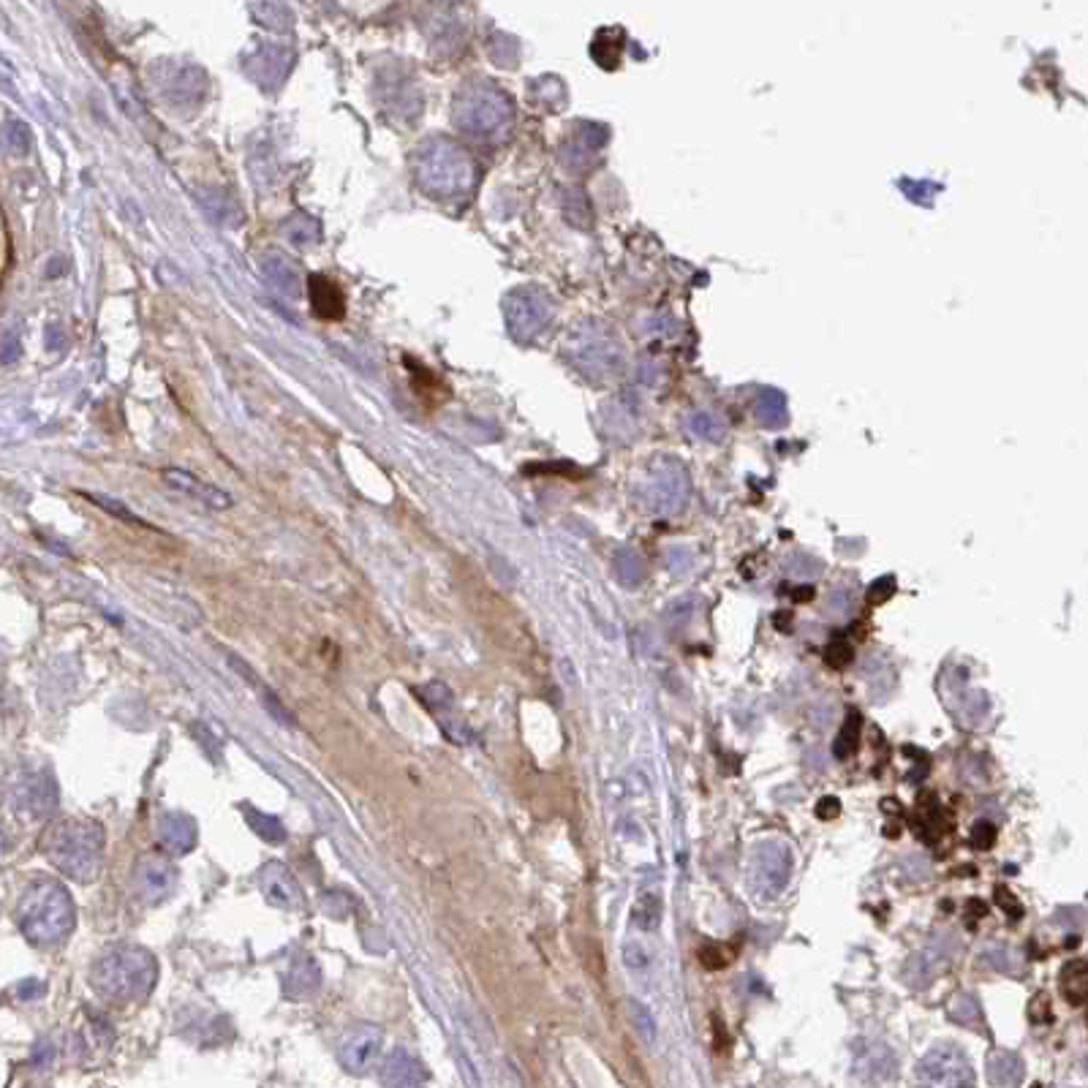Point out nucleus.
<instances>
[{"label": "nucleus", "instance_id": "f257e3e1", "mask_svg": "<svg viewBox=\"0 0 1088 1088\" xmlns=\"http://www.w3.org/2000/svg\"><path fill=\"white\" fill-rule=\"evenodd\" d=\"M17 923L25 939L36 947H49L66 939L77 923V909L71 895L58 879H33L22 890L17 904Z\"/></svg>", "mask_w": 1088, "mask_h": 1088}, {"label": "nucleus", "instance_id": "f03ea898", "mask_svg": "<svg viewBox=\"0 0 1088 1088\" xmlns=\"http://www.w3.org/2000/svg\"><path fill=\"white\" fill-rule=\"evenodd\" d=\"M156 958L136 944H117L90 969V985L104 1001L134 1004L156 988Z\"/></svg>", "mask_w": 1088, "mask_h": 1088}, {"label": "nucleus", "instance_id": "7ed1b4c3", "mask_svg": "<svg viewBox=\"0 0 1088 1088\" xmlns=\"http://www.w3.org/2000/svg\"><path fill=\"white\" fill-rule=\"evenodd\" d=\"M41 849L63 876L93 882L104 868V827L93 819L71 816L49 827Z\"/></svg>", "mask_w": 1088, "mask_h": 1088}, {"label": "nucleus", "instance_id": "20e7f679", "mask_svg": "<svg viewBox=\"0 0 1088 1088\" xmlns=\"http://www.w3.org/2000/svg\"><path fill=\"white\" fill-rule=\"evenodd\" d=\"M917 1088H977L972 1061L958 1045H936L917 1064Z\"/></svg>", "mask_w": 1088, "mask_h": 1088}, {"label": "nucleus", "instance_id": "39448f33", "mask_svg": "<svg viewBox=\"0 0 1088 1088\" xmlns=\"http://www.w3.org/2000/svg\"><path fill=\"white\" fill-rule=\"evenodd\" d=\"M131 882H134V893L145 904H161V901H166L169 895L175 893L177 871L169 857L153 855L150 852V855H142L136 860Z\"/></svg>", "mask_w": 1088, "mask_h": 1088}, {"label": "nucleus", "instance_id": "423d86ee", "mask_svg": "<svg viewBox=\"0 0 1088 1088\" xmlns=\"http://www.w3.org/2000/svg\"><path fill=\"white\" fill-rule=\"evenodd\" d=\"M789 874H792V857H789V849L784 844H762L754 855V863H751V882L757 887L759 893L778 895L789 882Z\"/></svg>", "mask_w": 1088, "mask_h": 1088}, {"label": "nucleus", "instance_id": "0eeeda50", "mask_svg": "<svg viewBox=\"0 0 1088 1088\" xmlns=\"http://www.w3.org/2000/svg\"><path fill=\"white\" fill-rule=\"evenodd\" d=\"M381 1045H384V1034L379 1026H368V1023L354 1026L340 1042L338 1059L351 1075H365L381 1056Z\"/></svg>", "mask_w": 1088, "mask_h": 1088}, {"label": "nucleus", "instance_id": "6e6552de", "mask_svg": "<svg viewBox=\"0 0 1088 1088\" xmlns=\"http://www.w3.org/2000/svg\"><path fill=\"white\" fill-rule=\"evenodd\" d=\"M259 890H262V895L272 906L286 909V912H297V909L305 906V895L300 890V882L294 879L292 871L283 863L262 865V871H259Z\"/></svg>", "mask_w": 1088, "mask_h": 1088}, {"label": "nucleus", "instance_id": "1a4fd4ad", "mask_svg": "<svg viewBox=\"0 0 1088 1088\" xmlns=\"http://www.w3.org/2000/svg\"><path fill=\"white\" fill-rule=\"evenodd\" d=\"M895 1069H898V1061H895V1053L887 1045L871 1040L855 1045V1072L857 1078H863L865 1083H874V1086L890 1083Z\"/></svg>", "mask_w": 1088, "mask_h": 1088}, {"label": "nucleus", "instance_id": "9d476101", "mask_svg": "<svg viewBox=\"0 0 1088 1088\" xmlns=\"http://www.w3.org/2000/svg\"><path fill=\"white\" fill-rule=\"evenodd\" d=\"M196 838H199V827L183 811H166L158 819V841L166 855H188L196 846Z\"/></svg>", "mask_w": 1088, "mask_h": 1088}, {"label": "nucleus", "instance_id": "9b49d317", "mask_svg": "<svg viewBox=\"0 0 1088 1088\" xmlns=\"http://www.w3.org/2000/svg\"><path fill=\"white\" fill-rule=\"evenodd\" d=\"M381 1086L384 1088H428V1069L419 1064L417 1056L398 1048L389 1053L381 1069Z\"/></svg>", "mask_w": 1088, "mask_h": 1088}, {"label": "nucleus", "instance_id": "f8f14e48", "mask_svg": "<svg viewBox=\"0 0 1088 1088\" xmlns=\"http://www.w3.org/2000/svg\"><path fill=\"white\" fill-rule=\"evenodd\" d=\"M14 795H17L20 808L30 811L33 816L49 814L52 808L58 806V789L44 773H33V776L22 778L20 789H14Z\"/></svg>", "mask_w": 1088, "mask_h": 1088}, {"label": "nucleus", "instance_id": "ddd939ff", "mask_svg": "<svg viewBox=\"0 0 1088 1088\" xmlns=\"http://www.w3.org/2000/svg\"><path fill=\"white\" fill-rule=\"evenodd\" d=\"M321 985V969L319 963L313 961L311 955H300L294 958L289 972L283 974V993L289 999H308L313 993L319 991Z\"/></svg>", "mask_w": 1088, "mask_h": 1088}, {"label": "nucleus", "instance_id": "4468645a", "mask_svg": "<svg viewBox=\"0 0 1088 1088\" xmlns=\"http://www.w3.org/2000/svg\"><path fill=\"white\" fill-rule=\"evenodd\" d=\"M308 292H311V305L316 316L321 319H340L343 316V292L338 286L324 278V275H311V283H308Z\"/></svg>", "mask_w": 1088, "mask_h": 1088}, {"label": "nucleus", "instance_id": "2eb2a0df", "mask_svg": "<svg viewBox=\"0 0 1088 1088\" xmlns=\"http://www.w3.org/2000/svg\"><path fill=\"white\" fill-rule=\"evenodd\" d=\"M1023 1059L1012 1050H996L988 1059V1078L996 1088H1018L1023 1083Z\"/></svg>", "mask_w": 1088, "mask_h": 1088}, {"label": "nucleus", "instance_id": "dca6fc26", "mask_svg": "<svg viewBox=\"0 0 1088 1088\" xmlns=\"http://www.w3.org/2000/svg\"><path fill=\"white\" fill-rule=\"evenodd\" d=\"M164 476L172 482V485L185 490L188 496H194L196 501H204V504L215 506V509H226V506L232 504V498L226 496V493L215 490L213 485H204V482H199L196 476L185 474V471H166Z\"/></svg>", "mask_w": 1088, "mask_h": 1088}, {"label": "nucleus", "instance_id": "f3484780", "mask_svg": "<svg viewBox=\"0 0 1088 1088\" xmlns=\"http://www.w3.org/2000/svg\"><path fill=\"white\" fill-rule=\"evenodd\" d=\"M912 825L917 830V838H923L925 844H936L942 836V808L936 806V797L925 795V800L917 803V814L912 816Z\"/></svg>", "mask_w": 1088, "mask_h": 1088}, {"label": "nucleus", "instance_id": "a211bd4d", "mask_svg": "<svg viewBox=\"0 0 1088 1088\" xmlns=\"http://www.w3.org/2000/svg\"><path fill=\"white\" fill-rule=\"evenodd\" d=\"M1061 991L1069 1004H1088V961H1069L1061 969Z\"/></svg>", "mask_w": 1088, "mask_h": 1088}, {"label": "nucleus", "instance_id": "6ab92c4d", "mask_svg": "<svg viewBox=\"0 0 1088 1088\" xmlns=\"http://www.w3.org/2000/svg\"><path fill=\"white\" fill-rule=\"evenodd\" d=\"M245 822L251 825V830L256 833V836L264 838V841H270V844H283V841H286V830H283V825L275 819V816L245 806Z\"/></svg>", "mask_w": 1088, "mask_h": 1088}, {"label": "nucleus", "instance_id": "aec40b11", "mask_svg": "<svg viewBox=\"0 0 1088 1088\" xmlns=\"http://www.w3.org/2000/svg\"><path fill=\"white\" fill-rule=\"evenodd\" d=\"M860 713L857 710H849L846 713V721L841 732H838L836 743H833V757L836 759H849L857 751V740H860Z\"/></svg>", "mask_w": 1088, "mask_h": 1088}, {"label": "nucleus", "instance_id": "412c9836", "mask_svg": "<svg viewBox=\"0 0 1088 1088\" xmlns=\"http://www.w3.org/2000/svg\"><path fill=\"white\" fill-rule=\"evenodd\" d=\"M950 1018L961 1026H980L982 1023V1010L974 996L969 993H961L950 1001Z\"/></svg>", "mask_w": 1088, "mask_h": 1088}, {"label": "nucleus", "instance_id": "4be33fe9", "mask_svg": "<svg viewBox=\"0 0 1088 1088\" xmlns=\"http://www.w3.org/2000/svg\"><path fill=\"white\" fill-rule=\"evenodd\" d=\"M632 914L634 923L640 925L642 931H653L661 923V898L659 895H642L640 901L634 904Z\"/></svg>", "mask_w": 1088, "mask_h": 1088}, {"label": "nucleus", "instance_id": "5701e85b", "mask_svg": "<svg viewBox=\"0 0 1088 1088\" xmlns=\"http://www.w3.org/2000/svg\"><path fill=\"white\" fill-rule=\"evenodd\" d=\"M414 691H417L419 700L425 702L433 713H438V710H447L449 705H452V691H449L444 683H438V680L436 683H428V686H419V689Z\"/></svg>", "mask_w": 1088, "mask_h": 1088}, {"label": "nucleus", "instance_id": "b1692460", "mask_svg": "<svg viewBox=\"0 0 1088 1088\" xmlns=\"http://www.w3.org/2000/svg\"><path fill=\"white\" fill-rule=\"evenodd\" d=\"M629 1015H632V1023L642 1034V1040L645 1042L656 1040V1020H653V1015L648 1012L645 1004H640V1001H629Z\"/></svg>", "mask_w": 1088, "mask_h": 1088}, {"label": "nucleus", "instance_id": "393cba45", "mask_svg": "<svg viewBox=\"0 0 1088 1088\" xmlns=\"http://www.w3.org/2000/svg\"><path fill=\"white\" fill-rule=\"evenodd\" d=\"M825 656H827V664H830V667H836V670H844V667H849V664H852V659H855V648L849 645V640H844V637L838 634L836 640L827 645Z\"/></svg>", "mask_w": 1088, "mask_h": 1088}, {"label": "nucleus", "instance_id": "a878e982", "mask_svg": "<svg viewBox=\"0 0 1088 1088\" xmlns=\"http://www.w3.org/2000/svg\"><path fill=\"white\" fill-rule=\"evenodd\" d=\"M982 961H991L993 969H999V972H1018L1020 969L1018 952L1010 947H993L988 955H982Z\"/></svg>", "mask_w": 1088, "mask_h": 1088}, {"label": "nucleus", "instance_id": "bb28decb", "mask_svg": "<svg viewBox=\"0 0 1088 1088\" xmlns=\"http://www.w3.org/2000/svg\"><path fill=\"white\" fill-rule=\"evenodd\" d=\"M700 958L708 969H724V966H729V961H732V952L724 950V944L708 942L700 950Z\"/></svg>", "mask_w": 1088, "mask_h": 1088}, {"label": "nucleus", "instance_id": "cd10ccee", "mask_svg": "<svg viewBox=\"0 0 1088 1088\" xmlns=\"http://www.w3.org/2000/svg\"><path fill=\"white\" fill-rule=\"evenodd\" d=\"M969 844H972L974 849H991V846L996 844V827H993L991 822H977V825L972 827Z\"/></svg>", "mask_w": 1088, "mask_h": 1088}, {"label": "nucleus", "instance_id": "c85d7f7f", "mask_svg": "<svg viewBox=\"0 0 1088 1088\" xmlns=\"http://www.w3.org/2000/svg\"><path fill=\"white\" fill-rule=\"evenodd\" d=\"M623 961H626L629 969H645V966L651 963V955L645 952L642 944L632 942V944H626V950H623Z\"/></svg>", "mask_w": 1088, "mask_h": 1088}, {"label": "nucleus", "instance_id": "c756f323", "mask_svg": "<svg viewBox=\"0 0 1088 1088\" xmlns=\"http://www.w3.org/2000/svg\"><path fill=\"white\" fill-rule=\"evenodd\" d=\"M996 901H999V906L1004 909V912L1010 914V920H1020V917H1023V906L1015 901V895H1012L1010 890L999 887V890H996Z\"/></svg>", "mask_w": 1088, "mask_h": 1088}, {"label": "nucleus", "instance_id": "7c9ffc66", "mask_svg": "<svg viewBox=\"0 0 1088 1088\" xmlns=\"http://www.w3.org/2000/svg\"><path fill=\"white\" fill-rule=\"evenodd\" d=\"M838 814H841V800H838V797L827 795L816 803V816H819V819H836Z\"/></svg>", "mask_w": 1088, "mask_h": 1088}, {"label": "nucleus", "instance_id": "2f4dec72", "mask_svg": "<svg viewBox=\"0 0 1088 1088\" xmlns=\"http://www.w3.org/2000/svg\"><path fill=\"white\" fill-rule=\"evenodd\" d=\"M966 912H969V920H972V925H974V923H977V920H980V917H985V912H988V906H985V904H982V901H977V898H974V901H969V904H966Z\"/></svg>", "mask_w": 1088, "mask_h": 1088}, {"label": "nucleus", "instance_id": "473e14b6", "mask_svg": "<svg viewBox=\"0 0 1088 1088\" xmlns=\"http://www.w3.org/2000/svg\"><path fill=\"white\" fill-rule=\"evenodd\" d=\"M890 588H893V580H882V583L871 588V599L874 602H884L890 596Z\"/></svg>", "mask_w": 1088, "mask_h": 1088}]
</instances>
